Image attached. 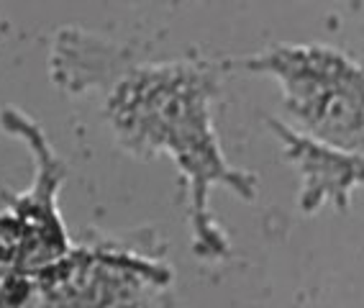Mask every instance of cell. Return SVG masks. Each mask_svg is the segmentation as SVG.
Here are the masks:
<instances>
[{"label": "cell", "mask_w": 364, "mask_h": 308, "mask_svg": "<svg viewBox=\"0 0 364 308\" xmlns=\"http://www.w3.org/2000/svg\"><path fill=\"white\" fill-rule=\"evenodd\" d=\"M54 80L72 90H87L111 80L105 118L124 149L151 157L167 152L188 180L193 255L226 260L231 242L210 213V191L223 185L244 201L257 198V177L236 170L221 149L213 126L218 80L203 62L131 65L118 46L67 28L54 44Z\"/></svg>", "instance_id": "obj_1"}, {"label": "cell", "mask_w": 364, "mask_h": 308, "mask_svg": "<svg viewBox=\"0 0 364 308\" xmlns=\"http://www.w3.org/2000/svg\"><path fill=\"white\" fill-rule=\"evenodd\" d=\"M236 67L277 80L298 134L338 152H364V65L333 46L282 44Z\"/></svg>", "instance_id": "obj_2"}, {"label": "cell", "mask_w": 364, "mask_h": 308, "mask_svg": "<svg viewBox=\"0 0 364 308\" xmlns=\"http://www.w3.org/2000/svg\"><path fill=\"white\" fill-rule=\"evenodd\" d=\"M269 129L282 142L285 157L300 172V211L316 213L323 203L336 211L349 208L351 193L364 185V152H338L303 137L280 118H269Z\"/></svg>", "instance_id": "obj_3"}]
</instances>
